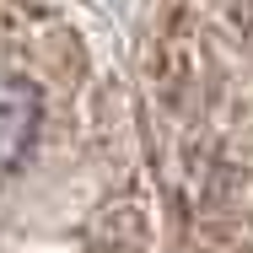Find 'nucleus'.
<instances>
[{"mask_svg": "<svg viewBox=\"0 0 253 253\" xmlns=\"http://www.w3.org/2000/svg\"><path fill=\"white\" fill-rule=\"evenodd\" d=\"M38 113H43V97L27 76H0V172H11L16 156L33 146Z\"/></svg>", "mask_w": 253, "mask_h": 253, "instance_id": "obj_1", "label": "nucleus"}]
</instances>
